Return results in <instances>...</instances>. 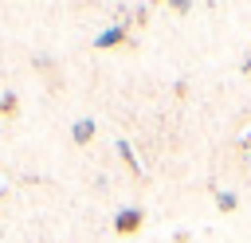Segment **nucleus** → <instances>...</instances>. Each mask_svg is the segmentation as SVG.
Listing matches in <instances>:
<instances>
[{
    "label": "nucleus",
    "instance_id": "nucleus-1",
    "mask_svg": "<svg viewBox=\"0 0 251 243\" xmlns=\"http://www.w3.org/2000/svg\"><path fill=\"white\" fill-rule=\"evenodd\" d=\"M141 227V212L137 208H126L118 219H114V231H122V235H129V231H137Z\"/></svg>",
    "mask_w": 251,
    "mask_h": 243
},
{
    "label": "nucleus",
    "instance_id": "nucleus-2",
    "mask_svg": "<svg viewBox=\"0 0 251 243\" xmlns=\"http://www.w3.org/2000/svg\"><path fill=\"white\" fill-rule=\"evenodd\" d=\"M122 39H126V27L118 24V27H106V31L94 39V47H114V43H122Z\"/></svg>",
    "mask_w": 251,
    "mask_h": 243
},
{
    "label": "nucleus",
    "instance_id": "nucleus-3",
    "mask_svg": "<svg viewBox=\"0 0 251 243\" xmlns=\"http://www.w3.org/2000/svg\"><path fill=\"white\" fill-rule=\"evenodd\" d=\"M71 137H75L78 145H86V141L94 137V122H90V118H82V122H75V129H71Z\"/></svg>",
    "mask_w": 251,
    "mask_h": 243
},
{
    "label": "nucleus",
    "instance_id": "nucleus-4",
    "mask_svg": "<svg viewBox=\"0 0 251 243\" xmlns=\"http://www.w3.org/2000/svg\"><path fill=\"white\" fill-rule=\"evenodd\" d=\"M16 110H20V98H16L12 90H8V94H0V118H12Z\"/></svg>",
    "mask_w": 251,
    "mask_h": 243
}]
</instances>
